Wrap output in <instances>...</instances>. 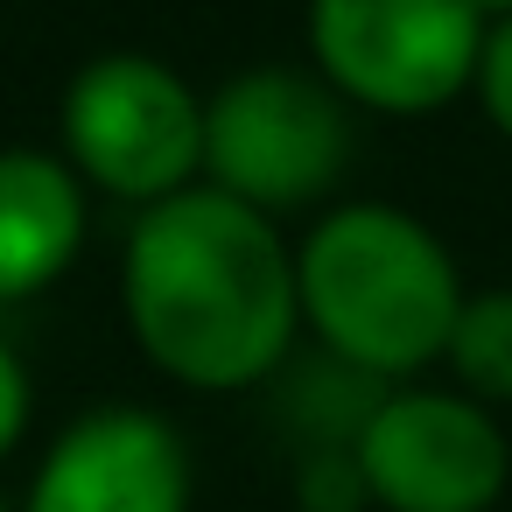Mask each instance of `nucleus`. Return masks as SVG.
Listing matches in <instances>:
<instances>
[{"instance_id":"11","label":"nucleus","mask_w":512,"mask_h":512,"mask_svg":"<svg viewBox=\"0 0 512 512\" xmlns=\"http://www.w3.org/2000/svg\"><path fill=\"white\" fill-rule=\"evenodd\" d=\"M477 99H484V120L512 141V22H491L484 29V50H477Z\"/></svg>"},{"instance_id":"5","label":"nucleus","mask_w":512,"mask_h":512,"mask_svg":"<svg viewBox=\"0 0 512 512\" xmlns=\"http://www.w3.org/2000/svg\"><path fill=\"white\" fill-rule=\"evenodd\" d=\"M484 15L470 0H309L316 78L372 113H435L477 78Z\"/></svg>"},{"instance_id":"7","label":"nucleus","mask_w":512,"mask_h":512,"mask_svg":"<svg viewBox=\"0 0 512 512\" xmlns=\"http://www.w3.org/2000/svg\"><path fill=\"white\" fill-rule=\"evenodd\" d=\"M22 512H190V449L148 407H92L50 442Z\"/></svg>"},{"instance_id":"3","label":"nucleus","mask_w":512,"mask_h":512,"mask_svg":"<svg viewBox=\"0 0 512 512\" xmlns=\"http://www.w3.org/2000/svg\"><path fill=\"white\" fill-rule=\"evenodd\" d=\"M64 162L127 204H162L204 176V99L148 50H106L64 85Z\"/></svg>"},{"instance_id":"6","label":"nucleus","mask_w":512,"mask_h":512,"mask_svg":"<svg viewBox=\"0 0 512 512\" xmlns=\"http://www.w3.org/2000/svg\"><path fill=\"white\" fill-rule=\"evenodd\" d=\"M365 498L386 512H491L512 477V442L470 393L407 386L372 407L351 442Z\"/></svg>"},{"instance_id":"10","label":"nucleus","mask_w":512,"mask_h":512,"mask_svg":"<svg viewBox=\"0 0 512 512\" xmlns=\"http://www.w3.org/2000/svg\"><path fill=\"white\" fill-rule=\"evenodd\" d=\"M295 491H302V505H309V512H358V505H372L351 449H302Z\"/></svg>"},{"instance_id":"9","label":"nucleus","mask_w":512,"mask_h":512,"mask_svg":"<svg viewBox=\"0 0 512 512\" xmlns=\"http://www.w3.org/2000/svg\"><path fill=\"white\" fill-rule=\"evenodd\" d=\"M456 365V386L491 407V400H512V288H484V295H463L456 309V330H449V351Z\"/></svg>"},{"instance_id":"1","label":"nucleus","mask_w":512,"mask_h":512,"mask_svg":"<svg viewBox=\"0 0 512 512\" xmlns=\"http://www.w3.org/2000/svg\"><path fill=\"white\" fill-rule=\"evenodd\" d=\"M120 302L141 351L204 393L260 386L302 323L295 253L274 218L197 183L148 204L127 232Z\"/></svg>"},{"instance_id":"12","label":"nucleus","mask_w":512,"mask_h":512,"mask_svg":"<svg viewBox=\"0 0 512 512\" xmlns=\"http://www.w3.org/2000/svg\"><path fill=\"white\" fill-rule=\"evenodd\" d=\"M29 407H36V393H29V365L8 351V337H0V456H8V449L22 442Z\"/></svg>"},{"instance_id":"8","label":"nucleus","mask_w":512,"mask_h":512,"mask_svg":"<svg viewBox=\"0 0 512 512\" xmlns=\"http://www.w3.org/2000/svg\"><path fill=\"white\" fill-rule=\"evenodd\" d=\"M85 246V183L50 148H0V302H29Z\"/></svg>"},{"instance_id":"14","label":"nucleus","mask_w":512,"mask_h":512,"mask_svg":"<svg viewBox=\"0 0 512 512\" xmlns=\"http://www.w3.org/2000/svg\"><path fill=\"white\" fill-rule=\"evenodd\" d=\"M0 512H15V505H8V498H0Z\"/></svg>"},{"instance_id":"13","label":"nucleus","mask_w":512,"mask_h":512,"mask_svg":"<svg viewBox=\"0 0 512 512\" xmlns=\"http://www.w3.org/2000/svg\"><path fill=\"white\" fill-rule=\"evenodd\" d=\"M470 8H477L484 22H512V0H470Z\"/></svg>"},{"instance_id":"4","label":"nucleus","mask_w":512,"mask_h":512,"mask_svg":"<svg viewBox=\"0 0 512 512\" xmlns=\"http://www.w3.org/2000/svg\"><path fill=\"white\" fill-rule=\"evenodd\" d=\"M351 162V113L316 71L260 64L204 99V183L246 211H302Z\"/></svg>"},{"instance_id":"2","label":"nucleus","mask_w":512,"mask_h":512,"mask_svg":"<svg viewBox=\"0 0 512 512\" xmlns=\"http://www.w3.org/2000/svg\"><path fill=\"white\" fill-rule=\"evenodd\" d=\"M295 302L323 351L365 379L421 372L449 351L456 253L400 204H337L295 246Z\"/></svg>"}]
</instances>
